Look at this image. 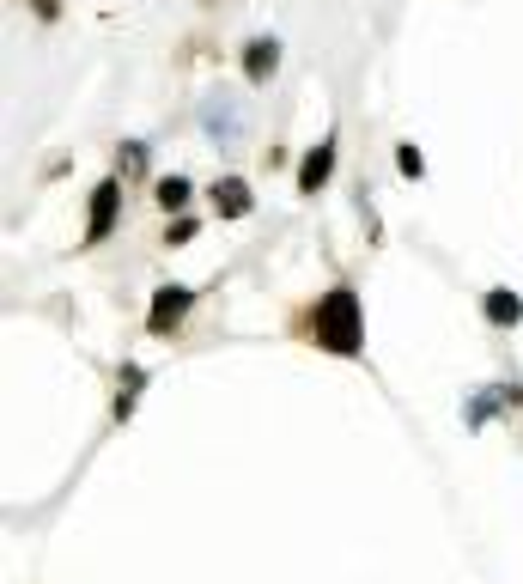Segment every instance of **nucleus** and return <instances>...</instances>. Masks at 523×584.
<instances>
[{"instance_id":"1a4fd4ad","label":"nucleus","mask_w":523,"mask_h":584,"mask_svg":"<svg viewBox=\"0 0 523 584\" xmlns=\"http://www.w3.org/2000/svg\"><path fill=\"white\" fill-rule=\"evenodd\" d=\"M153 384L146 378V365H134V359H122V372H116V420H134V408H140V390Z\"/></svg>"},{"instance_id":"39448f33","label":"nucleus","mask_w":523,"mask_h":584,"mask_svg":"<svg viewBox=\"0 0 523 584\" xmlns=\"http://www.w3.org/2000/svg\"><path fill=\"white\" fill-rule=\"evenodd\" d=\"M238 67H244V86L250 92H268L274 73H280V37H250L238 49Z\"/></svg>"},{"instance_id":"f03ea898","label":"nucleus","mask_w":523,"mask_h":584,"mask_svg":"<svg viewBox=\"0 0 523 584\" xmlns=\"http://www.w3.org/2000/svg\"><path fill=\"white\" fill-rule=\"evenodd\" d=\"M116 219H122V177L110 171V177H104V183H92V195H86V232H80V250L110 244Z\"/></svg>"},{"instance_id":"4468645a","label":"nucleus","mask_w":523,"mask_h":584,"mask_svg":"<svg viewBox=\"0 0 523 584\" xmlns=\"http://www.w3.org/2000/svg\"><path fill=\"white\" fill-rule=\"evenodd\" d=\"M25 7H31L43 25H55V19H61V0H25Z\"/></svg>"},{"instance_id":"7ed1b4c3","label":"nucleus","mask_w":523,"mask_h":584,"mask_svg":"<svg viewBox=\"0 0 523 584\" xmlns=\"http://www.w3.org/2000/svg\"><path fill=\"white\" fill-rule=\"evenodd\" d=\"M195 299H201V292H195V286H183V280H171V286H159V292H153V305H146V335H153V341H165V335H177V329L189 323V311H195Z\"/></svg>"},{"instance_id":"6e6552de","label":"nucleus","mask_w":523,"mask_h":584,"mask_svg":"<svg viewBox=\"0 0 523 584\" xmlns=\"http://www.w3.org/2000/svg\"><path fill=\"white\" fill-rule=\"evenodd\" d=\"M189 201H195V183H189L183 171H171V177H153V207H159L165 219L189 213Z\"/></svg>"},{"instance_id":"f257e3e1","label":"nucleus","mask_w":523,"mask_h":584,"mask_svg":"<svg viewBox=\"0 0 523 584\" xmlns=\"http://www.w3.org/2000/svg\"><path fill=\"white\" fill-rule=\"evenodd\" d=\"M298 341L317 347V353H335V359H365V305H359V286L353 280H335L323 286L317 299L292 317Z\"/></svg>"},{"instance_id":"0eeeda50","label":"nucleus","mask_w":523,"mask_h":584,"mask_svg":"<svg viewBox=\"0 0 523 584\" xmlns=\"http://www.w3.org/2000/svg\"><path fill=\"white\" fill-rule=\"evenodd\" d=\"M481 317H487L493 329H517V323H523V299H517L511 286H487V292H481Z\"/></svg>"},{"instance_id":"9d476101","label":"nucleus","mask_w":523,"mask_h":584,"mask_svg":"<svg viewBox=\"0 0 523 584\" xmlns=\"http://www.w3.org/2000/svg\"><path fill=\"white\" fill-rule=\"evenodd\" d=\"M499 402H517V384H511V390H505V384H493V390H481V396H475V402L463 408V420H469V426H487V414H493Z\"/></svg>"},{"instance_id":"f8f14e48","label":"nucleus","mask_w":523,"mask_h":584,"mask_svg":"<svg viewBox=\"0 0 523 584\" xmlns=\"http://www.w3.org/2000/svg\"><path fill=\"white\" fill-rule=\"evenodd\" d=\"M195 238H201V219H195V213H177V219H165V238H159V244L183 250V244H195Z\"/></svg>"},{"instance_id":"9b49d317","label":"nucleus","mask_w":523,"mask_h":584,"mask_svg":"<svg viewBox=\"0 0 523 584\" xmlns=\"http://www.w3.org/2000/svg\"><path fill=\"white\" fill-rule=\"evenodd\" d=\"M116 177L122 183H140L146 177V140H122L116 146Z\"/></svg>"},{"instance_id":"20e7f679","label":"nucleus","mask_w":523,"mask_h":584,"mask_svg":"<svg viewBox=\"0 0 523 584\" xmlns=\"http://www.w3.org/2000/svg\"><path fill=\"white\" fill-rule=\"evenodd\" d=\"M335 159H341V134L329 128L317 146H305V159H298V171H292V189L305 195V201H317L329 189V177H335Z\"/></svg>"},{"instance_id":"ddd939ff","label":"nucleus","mask_w":523,"mask_h":584,"mask_svg":"<svg viewBox=\"0 0 523 584\" xmlns=\"http://www.w3.org/2000/svg\"><path fill=\"white\" fill-rule=\"evenodd\" d=\"M396 171H402L408 183H420V177H426V153H420L414 140H402V146H396Z\"/></svg>"},{"instance_id":"423d86ee","label":"nucleus","mask_w":523,"mask_h":584,"mask_svg":"<svg viewBox=\"0 0 523 584\" xmlns=\"http://www.w3.org/2000/svg\"><path fill=\"white\" fill-rule=\"evenodd\" d=\"M207 201H213V219H250L256 213V189H250V177H213L207 183Z\"/></svg>"}]
</instances>
